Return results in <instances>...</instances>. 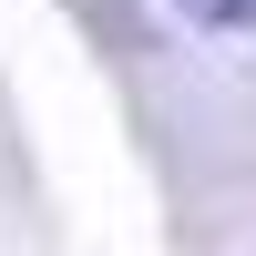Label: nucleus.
<instances>
[{"label":"nucleus","mask_w":256,"mask_h":256,"mask_svg":"<svg viewBox=\"0 0 256 256\" xmlns=\"http://www.w3.org/2000/svg\"><path fill=\"white\" fill-rule=\"evenodd\" d=\"M184 31H256V0H174Z\"/></svg>","instance_id":"1"}]
</instances>
